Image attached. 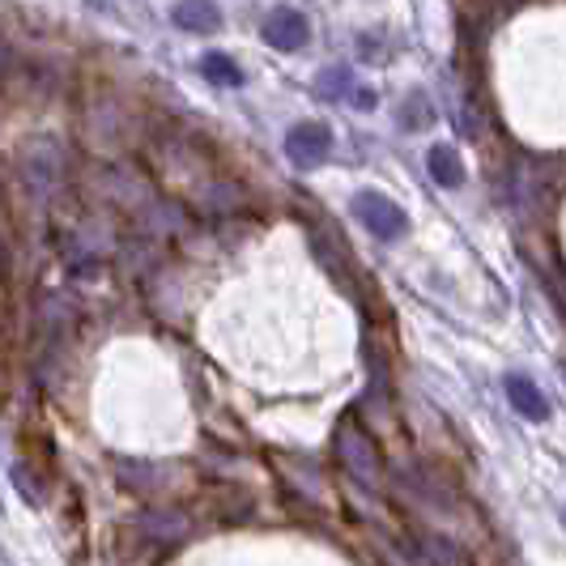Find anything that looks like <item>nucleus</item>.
I'll return each mask as SVG.
<instances>
[{
	"mask_svg": "<svg viewBox=\"0 0 566 566\" xmlns=\"http://www.w3.org/2000/svg\"><path fill=\"white\" fill-rule=\"evenodd\" d=\"M64 167H69V158H64V145H60L56 137H34V142L22 149V158H18L22 184L30 188L34 200L56 197V188L64 184Z\"/></svg>",
	"mask_w": 566,
	"mask_h": 566,
	"instance_id": "nucleus-1",
	"label": "nucleus"
},
{
	"mask_svg": "<svg viewBox=\"0 0 566 566\" xmlns=\"http://www.w3.org/2000/svg\"><path fill=\"white\" fill-rule=\"evenodd\" d=\"M337 460L345 464V473H349L354 482H363V485H375V482H379V473H384V460H379L375 439H370L363 426H354V422H340Z\"/></svg>",
	"mask_w": 566,
	"mask_h": 566,
	"instance_id": "nucleus-2",
	"label": "nucleus"
},
{
	"mask_svg": "<svg viewBox=\"0 0 566 566\" xmlns=\"http://www.w3.org/2000/svg\"><path fill=\"white\" fill-rule=\"evenodd\" d=\"M354 213H358V222L375 234V239H384V243H392L400 239L405 230H409V213L400 209L392 197H384V192H358L354 197Z\"/></svg>",
	"mask_w": 566,
	"mask_h": 566,
	"instance_id": "nucleus-3",
	"label": "nucleus"
},
{
	"mask_svg": "<svg viewBox=\"0 0 566 566\" xmlns=\"http://www.w3.org/2000/svg\"><path fill=\"white\" fill-rule=\"evenodd\" d=\"M328 154H333V128L319 119H298L285 133V158L298 170H315L319 163H328Z\"/></svg>",
	"mask_w": 566,
	"mask_h": 566,
	"instance_id": "nucleus-4",
	"label": "nucleus"
},
{
	"mask_svg": "<svg viewBox=\"0 0 566 566\" xmlns=\"http://www.w3.org/2000/svg\"><path fill=\"white\" fill-rule=\"evenodd\" d=\"M260 34H264V43H269L273 52H285V56H294V52H303V48L312 43V22H307L298 9L282 4V9H273V13L264 18Z\"/></svg>",
	"mask_w": 566,
	"mask_h": 566,
	"instance_id": "nucleus-5",
	"label": "nucleus"
},
{
	"mask_svg": "<svg viewBox=\"0 0 566 566\" xmlns=\"http://www.w3.org/2000/svg\"><path fill=\"white\" fill-rule=\"evenodd\" d=\"M170 22L188 34H218L222 30V9L218 0H175Z\"/></svg>",
	"mask_w": 566,
	"mask_h": 566,
	"instance_id": "nucleus-6",
	"label": "nucleus"
},
{
	"mask_svg": "<svg viewBox=\"0 0 566 566\" xmlns=\"http://www.w3.org/2000/svg\"><path fill=\"white\" fill-rule=\"evenodd\" d=\"M503 392H507L511 409H515L520 418H528V422H545V418H549V400L541 397V388L528 375H507V379H503Z\"/></svg>",
	"mask_w": 566,
	"mask_h": 566,
	"instance_id": "nucleus-7",
	"label": "nucleus"
},
{
	"mask_svg": "<svg viewBox=\"0 0 566 566\" xmlns=\"http://www.w3.org/2000/svg\"><path fill=\"white\" fill-rule=\"evenodd\" d=\"M426 170H430V179L439 184V188H460L464 184V163H460V154H455L452 145H430L426 149Z\"/></svg>",
	"mask_w": 566,
	"mask_h": 566,
	"instance_id": "nucleus-8",
	"label": "nucleus"
},
{
	"mask_svg": "<svg viewBox=\"0 0 566 566\" xmlns=\"http://www.w3.org/2000/svg\"><path fill=\"white\" fill-rule=\"evenodd\" d=\"M418 558H422L426 566H464L460 545L448 537H439V533H422V537H418Z\"/></svg>",
	"mask_w": 566,
	"mask_h": 566,
	"instance_id": "nucleus-9",
	"label": "nucleus"
},
{
	"mask_svg": "<svg viewBox=\"0 0 566 566\" xmlns=\"http://www.w3.org/2000/svg\"><path fill=\"white\" fill-rule=\"evenodd\" d=\"M434 124V107L426 98V90H409L405 103H400V128L405 133H426Z\"/></svg>",
	"mask_w": 566,
	"mask_h": 566,
	"instance_id": "nucleus-10",
	"label": "nucleus"
},
{
	"mask_svg": "<svg viewBox=\"0 0 566 566\" xmlns=\"http://www.w3.org/2000/svg\"><path fill=\"white\" fill-rule=\"evenodd\" d=\"M200 77L213 85H243V69L227 52H205L200 56Z\"/></svg>",
	"mask_w": 566,
	"mask_h": 566,
	"instance_id": "nucleus-11",
	"label": "nucleus"
},
{
	"mask_svg": "<svg viewBox=\"0 0 566 566\" xmlns=\"http://www.w3.org/2000/svg\"><path fill=\"white\" fill-rule=\"evenodd\" d=\"M345 82H349V73H345V69H333V73H324V77L315 82V90L333 98V94H340V85H345Z\"/></svg>",
	"mask_w": 566,
	"mask_h": 566,
	"instance_id": "nucleus-12",
	"label": "nucleus"
},
{
	"mask_svg": "<svg viewBox=\"0 0 566 566\" xmlns=\"http://www.w3.org/2000/svg\"><path fill=\"white\" fill-rule=\"evenodd\" d=\"M375 98H379V94H375V90H354V107H358V112H375Z\"/></svg>",
	"mask_w": 566,
	"mask_h": 566,
	"instance_id": "nucleus-13",
	"label": "nucleus"
},
{
	"mask_svg": "<svg viewBox=\"0 0 566 566\" xmlns=\"http://www.w3.org/2000/svg\"><path fill=\"white\" fill-rule=\"evenodd\" d=\"M4 73H9V48L0 43V77H4Z\"/></svg>",
	"mask_w": 566,
	"mask_h": 566,
	"instance_id": "nucleus-14",
	"label": "nucleus"
},
{
	"mask_svg": "<svg viewBox=\"0 0 566 566\" xmlns=\"http://www.w3.org/2000/svg\"><path fill=\"white\" fill-rule=\"evenodd\" d=\"M4 264H9V252H4V239H0V273H4Z\"/></svg>",
	"mask_w": 566,
	"mask_h": 566,
	"instance_id": "nucleus-15",
	"label": "nucleus"
},
{
	"mask_svg": "<svg viewBox=\"0 0 566 566\" xmlns=\"http://www.w3.org/2000/svg\"><path fill=\"white\" fill-rule=\"evenodd\" d=\"M563 524H566V507H563Z\"/></svg>",
	"mask_w": 566,
	"mask_h": 566,
	"instance_id": "nucleus-16",
	"label": "nucleus"
}]
</instances>
